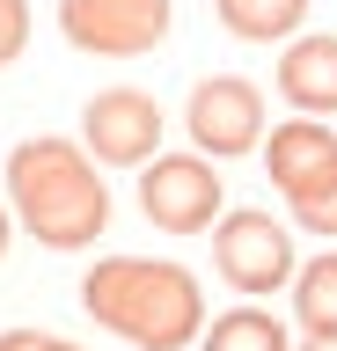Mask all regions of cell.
Instances as JSON below:
<instances>
[{"mask_svg": "<svg viewBox=\"0 0 337 351\" xmlns=\"http://www.w3.org/2000/svg\"><path fill=\"white\" fill-rule=\"evenodd\" d=\"M81 307L139 351H183L191 337H205L198 278L183 263H154V256H103L81 278Z\"/></svg>", "mask_w": 337, "mask_h": 351, "instance_id": "obj_1", "label": "cell"}, {"mask_svg": "<svg viewBox=\"0 0 337 351\" xmlns=\"http://www.w3.org/2000/svg\"><path fill=\"white\" fill-rule=\"evenodd\" d=\"M8 205L45 249H89L111 227V183L73 139H23L8 154Z\"/></svg>", "mask_w": 337, "mask_h": 351, "instance_id": "obj_2", "label": "cell"}, {"mask_svg": "<svg viewBox=\"0 0 337 351\" xmlns=\"http://www.w3.org/2000/svg\"><path fill=\"white\" fill-rule=\"evenodd\" d=\"M59 29L73 51L139 59L169 37V0H59Z\"/></svg>", "mask_w": 337, "mask_h": 351, "instance_id": "obj_3", "label": "cell"}, {"mask_svg": "<svg viewBox=\"0 0 337 351\" xmlns=\"http://www.w3.org/2000/svg\"><path fill=\"white\" fill-rule=\"evenodd\" d=\"M139 213L154 219L161 234H205L220 219V176L198 154H154L139 176Z\"/></svg>", "mask_w": 337, "mask_h": 351, "instance_id": "obj_4", "label": "cell"}, {"mask_svg": "<svg viewBox=\"0 0 337 351\" xmlns=\"http://www.w3.org/2000/svg\"><path fill=\"white\" fill-rule=\"evenodd\" d=\"M213 271L235 293H279L293 278V234L271 213H227L213 227Z\"/></svg>", "mask_w": 337, "mask_h": 351, "instance_id": "obj_5", "label": "cell"}, {"mask_svg": "<svg viewBox=\"0 0 337 351\" xmlns=\"http://www.w3.org/2000/svg\"><path fill=\"white\" fill-rule=\"evenodd\" d=\"M81 139L103 169H147L161 147V103L147 88H103L81 110Z\"/></svg>", "mask_w": 337, "mask_h": 351, "instance_id": "obj_6", "label": "cell"}, {"mask_svg": "<svg viewBox=\"0 0 337 351\" xmlns=\"http://www.w3.org/2000/svg\"><path fill=\"white\" fill-rule=\"evenodd\" d=\"M183 125H191L198 154H213V161H235V154L264 147V95H257V81H242V73H213V81L191 88Z\"/></svg>", "mask_w": 337, "mask_h": 351, "instance_id": "obj_7", "label": "cell"}, {"mask_svg": "<svg viewBox=\"0 0 337 351\" xmlns=\"http://www.w3.org/2000/svg\"><path fill=\"white\" fill-rule=\"evenodd\" d=\"M279 95L301 117H330L337 110V37H293L279 59Z\"/></svg>", "mask_w": 337, "mask_h": 351, "instance_id": "obj_8", "label": "cell"}, {"mask_svg": "<svg viewBox=\"0 0 337 351\" xmlns=\"http://www.w3.org/2000/svg\"><path fill=\"white\" fill-rule=\"evenodd\" d=\"M337 161V132L323 125V117H286V125L271 132V147H264V169L279 191H293V183H308L315 169H330Z\"/></svg>", "mask_w": 337, "mask_h": 351, "instance_id": "obj_9", "label": "cell"}, {"mask_svg": "<svg viewBox=\"0 0 337 351\" xmlns=\"http://www.w3.org/2000/svg\"><path fill=\"white\" fill-rule=\"evenodd\" d=\"M198 351H293V337H286L279 315H264V307H227V315H213V329H205Z\"/></svg>", "mask_w": 337, "mask_h": 351, "instance_id": "obj_10", "label": "cell"}, {"mask_svg": "<svg viewBox=\"0 0 337 351\" xmlns=\"http://www.w3.org/2000/svg\"><path fill=\"white\" fill-rule=\"evenodd\" d=\"M293 315L308 337H337V249H323L315 263L293 271Z\"/></svg>", "mask_w": 337, "mask_h": 351, "instance_id": "obj_11", "label": "cell"}, {"mask_svg": "<svg viewBox=\"0 0 337 351\" xmlns=\"http://www.w3.org/2000/svg\"><path fill=\"white\" fill-rule=\"evenodd\" d=\"M213 8H220V22L235 29V37H249V44L293 37L301 15H308V0H213Z\"/></svg>", "mask_w": 337, "mask_h": 351, "instance_id": "obj_12", "label": "cell"}, {"mask_svg": "<svg viewBox=\"0 0 337 351\" xmlns=\"http://www.w3.org/2000/svg\"><path fill=\"white\" fill-rule=\"evenodd\" d=\"M286 213H293V227H308V234H337V161L315 169L308 183H293Z\"/></svg>", "mask_w": 337, "mask_h": 351, "instance_id": "obj_13", "label": "cell"}, {"mask_svg": "<svg viewBox=\"0 0 337 351\" xmlns=\"http://www.w3.org/2000/svg\"><path fill=\"white\" fill-rule=\"evenodd\" d=\"M23 44H30V8L23 0H0V66L23 59Z\"/></svg>", "mask_w": 337, "mask_h": 351, "instance_id": "obj_14", "label": "cell"}, {"mask_svg": "<svg viewBox=\"0 0 337 351\" xmlns=\"http://www.w3.org/2000/svg\"><path fill=\"white\" fill-rule=\"evenodd\" d=\"M0 351H37V329H0Z\"/></svg>", "mask_w": 337, "mask_h": 351, "instance_id": "obj_15", "label": "cell"}, {"mask_svg": "<svg viewBox=\"0 0 337 351\" xmlns=\"http://www.w3.org/2000/svg\"><path fill=\"white\" fill-rule=\"evenodd\" d=\"M37 351H73V344H67V337H37Z\"/></svg>", "mask_w": 337, "mask_h": 351, "instance_id": "obj_16", "label": "cell"}, {"mask_svg": "<svg viewBox=\"0 0 337 351\" xmlns=\"http://www.w3.org/2000/svg\"><path fill=\"white\" fill-rule=\"evenodd\" d=\"M308 351H337V337H308Z\"/></svg>", "mask_w": 337, "mask_h": 351, "instance_id": "obj_17", "label": "cell"}, {"mask_svg": "<svg viewBox=\"0 0 337 351\" xmlns=\"http://www.w3.org/2000/svg\"><path fill=\"white\" fill-rule=\"evenodd\" d=\"M0 249H8V213H0Z\"/></svg>", "mask_w": 337, "mask_h": 351, "instance_id": "obj_18", "label": "cell"}]
</instances>
